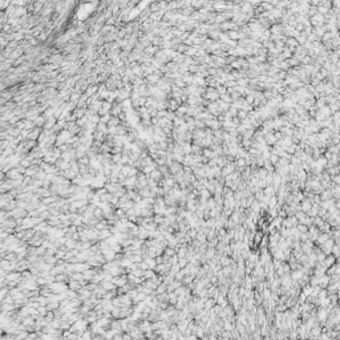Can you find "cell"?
Returning a JSON list of instances; mask_svg holds the SVG:
<instances>
[{"label":"cell","instance_id":"3","mask_svg":"<svg viewBox=\"0 0 340 340\" xmlns=\"http://www.w3.org/2000/svg\"><path fill=\"white\" fill-rule=\"evenodd\" d=\"M89 268H90V266L88 265V263H76V265H75V272L82 274V272H85L86 270H89Z\"/></svg>","mask_w":340,"mask_h":340},{"label":"cell","instance_id":"10","mask_svg":"<svg viewBox=\"0 0 340 340\" xmlns=\"http://www.w3.org/2000/svg\"><path fill=\"white\" fill-rule=\"evenodd\" d=\"M339 261H340V259H339Z\"/></svg>","mask_w":340,"mask_h":340},{"label":"cell","instance_id":"4","mask_svg":"<svg viewBox=\"0 0 340 340\" xmlns=\"http://www.w3.org/2000/svg\"><path fill=\"white\" fill-rule=\"evenodd\" d=\"M299 63H300V60H299V58H296L295 56H292L290 60H288V64H290V67H298Z\"/></svg>","mask_w":340,"mask_h":340},{"label":"cell","instance_id":"8","mask_svg":"<svg viewBox=\"0 0 340 340\" xmlns=\"http://www.w3.org/2000/svg\"><path fill=\"white\" fill-rule=\"evenodd\" d=\"M166 291H167V286L165 283L157 287V292H158V294H163V292H166Z\"/></svg>","mask_w":340,"mask_h":340},{"label":"cell","instance_id":"5","mask_svg":"<svg viewBox=\"0 0 340 340\" xmlns=\"http://www.w3.org/2000/svg\"><path fill=\"white\" fill-rule=\"evenodd\" d=\"M227 36H229V37L231 39V40H237V39L240 37L238 31H230V32H227Z\"/></svg>","mask_w":340,"mask_h":340},{"label":"cell","instance_id":"7","mask_svg":"<svg viewBox=\"0 0 340 340\" xmlns=\"http://www.w3.org/2000/svg\"><path fill=\"white\" fill-rule=\"evenodd\" d=\"M221 100L223 102H226V104H230V102L233 101V98H231V96H230L229 93H226V94H222V96H221Z\"/></svg>","mask_w":340,"mask_h":340},{"label":"cell","instance_id":"6","mask_svg":"<svg viewBox=\"0 0 340 340\" xmlns=\"http://www.w3.org/2000/svg\"><path fill=\"white\" fill-rule=\"evenodd\" d=\"M237 117H238L240 121H244L246 118H248V113L244 112V110H239V112H238V116H237Z\"/></svg>","mask_w":340,"mask_h":340},{"label":"cell","instance_id":"2","mask_svg":"<svg viewBox=\"0 0 340 340\" xmlns=\"http://www.w3.org/2000/svg\"><path fill=\"white\" fill-rule=\"evenodd\" d=\"M310 21H311V25L314 28H317V27H324V21H326V19H324L323 15L316 13V15H314L312 17H310Z\"/></svg>","mask_w":340,"mask_h":340},{"label":"cell","instance_id":"1","mask_svg":"<svg viewBox=\"0 0 340 340\" xmlns=\"http://www.w3.org/2000/svg\"><path fill=\"white\" fill-rule=\"evenodd\" d=\"M205 97H206L207 100H210L211 102H217L219 98H221V94H219L218 90L214 89V88H207V89L205 90Z\"/></svg>","mask_w":340,"mask_h":340},{"label":"cell","instance_id":"9","mask_svg":"<svg viewBox=\"0 0 340 340\" xmlns=\"http://www.w3.org/2000/svg\"><path fill=\"white\" fill-rule=\"evenodd\" d=\"M334 262H335L334 257H328V258H326V265H327V266H331V265H334Z\"/></svg>","mask_w":340,"mask_h":340}]
</instances>
